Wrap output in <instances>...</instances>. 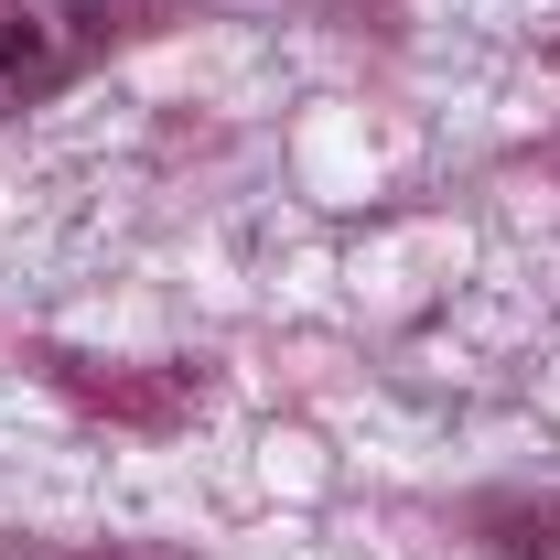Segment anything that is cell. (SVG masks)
<instances>
[{
	"mask_svg": "<svg viewBox=\"0 0 560 560\" xmlns=\"http://www.w3.org/2000/svg\"><path fill=\"white\" fill-rule=\"evenodd\" d=\"M108 55V0H0V119L44 108Z\"/></svg>",
	"mask_w": 560,
	"mask_h": 560,
	"instance_id": "obj_1",
	"label": "cell"
}]
</instances>
